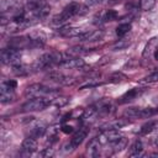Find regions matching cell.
I'll list each match as a JSON object with an SVG mask.
<instances>
[{
  "mask_svg": "<svg viewBox=\"0 0 158 158\" xmlns=\"http://www.w3.org/2000/svg\"><path fill=\"white\" fill-rule=\"evenodd\" d=\"M146 90L147 88H132L118 99V104H127L130 101H133L135 99H138Z\"/></svg>",
  "mask_w": 158,
  "mask_h": 158,
  "instance_id": "obj_12",
  "label": "cell"
},
{
  "mask_svg": "<svg viewBox=\"0 0 158 158\" xmlns=\"http://www.w3.org/2000/svg\"><path fill=\"white\" fill-rule=\"evenodd\" d=\"M100 2H102V0H86V4L89 6H94V5H98Z\"/></svg>",
  "mask_w": 158,
  "mask_h": 158,
  "instance_id": "obj_34",
  "label": "cell"
},
{
  "mask_svg": "<svg viewBox=\"0 0 158 158\" xmlns=\"http://www.w3.org/2000/svg\"><path fill=\"white\" fill-rule=\"evenodd\" d=\"M157 0H139V9L142 11H151L156 6Z\"/></svg>",
  "mask_w": 158,
  "mask_h": 158,
  "instance_id": "obj_28",
  "label": "cell"
},
{
  "mask_svg": "<svg viewBox=\"0 0 158 158\" xmlns=\"http://www.w3.org/2000/svg\"><path fill=\"white\" fill-rule=\"evenodd\" d=\"M130 31H131V23H120L116 27V35L121 38L125 37Z\"/></svg>",
  "mask_w": 158,
  "mask_h": 158,
  "instance_id": "obj_27",
  "label": "cell"
},
{
  "mask_svg": "<svg viewBox=\"0 0 158 158\" xmlns=\"http://www.w3.org/2000/svg\"><path fill=\"white\" fill-rule=\"evenodd\" d=\"M141 84H144V85H149V84H156L158 83V70L157 72H153L148 75H146L143 79H141L139 81Z\"/></svg>",
  "mask_w": 158,
  "mask_h": 158,
  "instance_id": "obj_26",
  "label": "cell"
},
{
  "mask_svg": "<svg viewBox=\"0 0 158 158\" xmlns=\"http://www.w3.org/2000/svg\"><path fill=\"white\" fill-rule=\"evenodd\" d=\"M25 95L27 98H48V99L53 100L54 98L59 96V91L57 89L49 88L44 84L36 83V84H31L26 88Z\"/></svg>",
  "mask_w": 158,
  "mask_h": 158,
  "instance_id": "obj_3",
  "label": "cell"
},
{
  "mask_svg": "<svg viewBox=\"0 0 158 158\" xmlns=\"http://www.w3.org/2000/svg\"><path fill=\"white\" fill-rule=\"evenodd\" d=\"M62 131H63L64 133H70V132H73V127H72V126H68V125H64V126L62 127Z\"/></svg>",
  "mask_w": 158,
  "mask_h": 158,
  "instance_id": "obj_33",
  "label": "cell"
},
{
  "mask_svg": "<svg viewBox=\"0 0 158 158\" xmlns=\"http://www.w3.org/2000/svg\"><path fill=\"white\" fill-rule=\"evenodd\" d=\"M31 42V48H38V47H43L46 43V36L42 32H31L27 35Z\"/></svg>",
  "mask_w": 158,
  "mask_h": 158,
  "instance_id": "obj_16",
  "label": "cell"
},
{
  "mask_svg": "<svg viewBox=\"0 0 158 158\" xmlns=\"http://www.w3.org/2000/svg\"><path fill=\"white\" fill-rule=\"evenodd\" d=\"M130 43H131V42H130V41H127V40H118V42H117V43H115L112 48H114V49H116V51H117V49H125L126 47H128V46H130Z\"/></svg>",
  "mask_w": 158,
  "mask_h": 158,
  "instance_id": "obj_31",
  "label": "cell"
},
{
  "mask_svg": "<svg viewBox=\"0 0 158 158\" xmlns=\"http://www.w3.org/2000/svg\"><path fill=\"white\" fill-rule=\"evenodd\" d=\"M68 102V99L67 98H59V96H57V98H54L53 100H52V105H56V106H64L65 104Z\"/></svg>",
  "mask_w": 158,
  "mask_h": 158,
  "instance_id": "obj_32",
  "label": "cell"
},
{
  "mask_svg": "<svg viewBox=\"0 0 158 158\" xmlns=\"http://www.w3.org/2000/svg\"><path fill=\"white\" fill-rule=\"evenodd\" d=\"M104 37V31L102 30H95V31H86L84 30L79 36V41H85V42H94V41H100Z\"/></svg>",
  "mask_w": 158,
  "mask_h": 158,
  "instance_id": "obj_13",
  "label": "cell"
},
{
  "mask_svg": "<svg viewBox=\"0 0 158 158\" xmlns=\"http://www.w3.org/2000/svg\"><path fill=\"white\" fill-rule=\"evenodd\" d=\"M158 114V107H128L123 111L127 118H149Z\"/></svg>",
  "mask_w": 158,
  "mask_h": 158,
  "instance_id": "obj_5",
  "label": "cell"
},
{
  "mask_svg": "<svg viewBox=\"0 0 158 158\" xmlns=\"http://www.w3.org/2000/svg\"><path fill=\"white\" fill-rule=\"evenodd\" d=\"M85 62L79 56H73L70 53H65L63 60L59 64V68L65 69H83L85 68Z\"/></svg>",
  "mask_w": 158,
  "mask_h": 158,
  "instance_id": "obj_8",
  "label": "cell"
},
{
  "mask_svg": "<svg viewBox=\"0 0 158 158\" xmlns=\"http://www.w3.org/2000/svg\"><path fill=\"white\" fill-rule=\"evenodd\" d=\"M81 11H83L81 10V5L79 2H75V1L69 2L67 6H64V9L59 14H57L56 16H53L52 23L56 25V26H63L70 19H73L74 16L81 14Z\"/></svg>",
  "mask_w": 158,
  "mask_h": 158,
  "instance_id": "obj_2",
  "label": "cell"
},
{
  "mask_svg": "<svg viewBox=\"0 0 158 158\" xmlns=\"http://www.w3.org/2000/svg\"><path fill=\"white\" fill-rule=\"evenodd\" d=\"M23 6L20 4L19 0H1L0 1V11L1 15L5 16H11L20 11Z\"/></svg>",
  "mask_w": 158,
  "mask_h": 158,
  "instance_id": "obj_9",
  "label": "cell"
},
{
  "mask_svg": "<svg viewBox=\"0 0 158 158\" xmlns=\"http://www.w3.org/2000/svg\"><path fill=\"white\" fill-rule=\"evenodd\" d=\"M157 48H158V37H152L151 40H148V42L142 52V58H149L151 56H153V53Z\"/></svg>",
  "mask_w": 158,
  "mask_h": 158,
  "instance_id": "obj_19",
  "label": "cell"
},
{
  "mask_svg": "<svg viewBox=\"0 0 158 158\" xmlns=\"http://www.w3.org/2000/svg\"><path fill=\"white\" fill-rule=\"evenodd\" d=\"M52 105V99L48 98H30L25 104H22L21 110L23 112H33V111H42Z\"/></svg>",
  "mask_w": 158,
  "mask_h": 158,
  "instance_id": "obj_4",
  "label": "cell"
},
{
  "mask_svg": "<svg viewBox=\"0 0 158 158\" xmlns=\"http://www.w3.org/2000/svg\"><path fill=\"white\" fill-rule=\"evenodd\" d=\"M0 59H1L2 64H7V65L20 64L21 63V51L9 46L7 48H4L1 51Z\"/></svg>",
  "mask_w": 158,
  "mask_h": 158,
  "instance_id": "obj_7",
  "label": "cell"
},
{
  "mask_svg": "<svg viewBox=\"0 0 158 158\" xmlns=\"http://www.w3.org/2000/svg\"><path fill=\"white\" fill-rule=\"evenodd\" d=\"M46 131H47V126H46V123H43V122L40 121V122H36L33 126H31L30 136L33 137V138H40V137L44 136Z\"/></svg>",
  "mask_w": 158,
  "mask_h": 158,
  "instance_id": "obj_20",
  "label": "cell"
},
{
  "mask_svg": "<svg viewBox=\"0 0 158 158\" xmlns=\"http://www.w3.org/2000/svg\"><path fill=\"white\" fill-rule=\"evenodd\" d=\"M153 57H154V59H157V60H158V48L154 51V53H153Z\"/></svg>",
  "mask_w": 158,
  "mask_h": 158,
  "instance_id": "obj_35",
  "label": "cell"
},
{
  "mask_svg": "<svg viewBox=\"0 0 158 158\" xmlns=\"http://www.w3.org/2000/svg\"><path fill=\"white\" fill-rule=\"evenodd\" d=\"M154 131H158V120H151L148 121L147 123H144L141 128H139V135L141 136H144V135H148V133H152Z\"/></svg>",
  "mask_w": 158,
  "mask_h": 158,
  "instance_id": "obj_22",
  "label": "cell"
},
{
  "mask_svg": "<svg viewBox=\"0 0 158 158\" xmlns=\"http://www.w3.org/2000/svg\"><path fill=\"white\" fill-rule=\"evenodd\" d=\"M49 81L52 83H56V84H59V85H72L74 83V79L62 72H58V70H51L47 77H46Z\"/></svg>",
  "mask_w": 158,
  "mask_h": 158,
  "instance_id": "obj_10",
  "label": "cell"
},
{
  "mask_svg": "<svg viewBox=\"0 0 158 158\" xmlns=\"http://www.w3.org/2000/svg\"><path fill=\"white\" fill-rule=\"evenodd\" d=\"M83 28L79 27H70V26H62L58 28V35L63 36V37H75L78 38V36L83 32Z\"/></svg>",
  "mask_w": 158,
  "mask_h": 158,
  "instance_id": "obj_18",
  "label": "cell"
},
{
  "mask_svg": "<svg viewBox=\"0 0 158 158\" xmlns=\"http://www.w3.org/2000/svg\"><path fill=\"white\" fill-rule=\"evenodd\" d=\"M21 151L26 154H31L33 152L37 151V139L28 136L26 137L23 141H22V144H21Z\"/></svg>",
  "mask_w": 158,
  "mask_h": 158,
  "instance_id": "obj_17",
  "label": "cell"
},
{
  "mask_svg": "<svg viewBox=\"0 0 158 158\" xmlns=\"http://www.w3.org/2000/svg\"><path fill=\"white\" fill-rule=\"evenodd\" d=\"M9 46L14 47L16 49H26V48H31V42L28 36H20V37H14L9 41Z\"/></svg>",
  "mask_w": 158,
  "mask_h": 158,
  "instance_id": "obj_14",
  "label": "cell"
},
{
  "mask_svg": "<svg viewBox=\"0 0 158 158\" xmlns=\"http://www.w3.org/2000/svg\"><path fill=\"white\" fill-rule=\"evenodd\" d=\"M116 17H117V12L115 10H106L105 14L102 15L104 21H114Z\"/></svg>",
  "mask_w": 158,
  "mask_h": 158,
  "instance_id": "obj_30",
  "label": "cell"
},
{
  "mask_svg": "<svg viewBox=\"0 0 158 158\" xmlns=\"http://www.w3.org/2000/svg\"><path fill=\"white\" fill-rule=\"evenodd\" d=\"M100 143L101 142L99 141V137H94L90 139L86 147V152L90 157H98L100 154Z\"/></svg>",
  "mask_w": 158,
  "mask_h": 158,
  "instance_id": "obj_21",
  "label": "cell"
},
{
  "mask_svg": "<svg viewBox=\"0 0 158 158\" xmlns=\"http://www.w3.org/2000/svg\"><path fill=\"white\" fill-rule=\"evenodd\" d=\"M12 72L16 74V75H20V77H25V75H28L31 73V68H28L27 65L25 64H16V65H12Z\"/></svg>",
  "mask_w": 158,
  "mask_h": 158,
  "instance_id": "obj_24",
  "label": "cell"
},
{
  "mask_svg": "<svg viewBox=\"0 0 158 158\" xmlns=\"http://www.w3.org/2000/svg\"><path fill=\"white\" fill-rule=\"evenodd\" d=\"M17 83L15 80H5L0 85V101L1 104H10L15 101V88Z\"/></svg>",
  "mask_w": 158,
  "mask_h": 158,
  "instance_id": "obj_6",
  "label": "cell"
},
{
  "mask_svg": "<svg viewBox=\"0 0 158 158\" xmlns=\"http://www.w3.org/2000/svg\"><path fill=\"white\" fill-rule=\"evenodd\" d=\"M110 146H111V148H112L114 152H120L123 148H126V146H127V138H125L122 136L121 138H118L117 141H115L114 143H111Z\"/></svg>",
  "mask_w": 158,
  "mask_h": 158,
  "instance_id": "obj_25",
  "label": "cell"
},
{
  "mask_svg": "<svg viewBox=\"0 0 158 158\" xmlns=\"http://www.w3.org/2000/svg\"><path fill=\"white\" fill-rule=\"evenodd\" d=\"M99 137V141L101 143H114L115 141H117L118 138L122 137V133L117 130V128H105L102 130V132L98 136Z\"/></svg>",
  "mask_w": 158,
  "mask_h": 158,
  "instance_id": "obj_11",
  "label": "cell"
},
{
  "mask_svg": "<svg viewBox=\"0 0 158 158\" xmlns=\"http://www.w3.org/2000/svg\"><path fill=\"white\" fill-rule=\"evenodd\" d=\"M23 9L32 25L46 19L51 11V6L47 0H26Z\"/></svg>",
  "mask_w": 158,
  "mask_h": 158,
  "instance_id": "obj_1",
  "label": "cell"
},
{
  "mask_svg": "<svg viewBox=\"0 0 158 158\" xmlns=\"http://www.w3.org/2000/svg\"><path fill=\"white\" fill-rule=\"evenodd\" d=\"M88 133H89V128L88 127H80L74 135H73V137H72V139H70V144L73 146V148L75 149V148H78L83 142H84V139L86 138V136H88Z\"/></svg>",
  "mask_w": 158,
  "mask_h": 158,
  "instance_id": "obj_15",
  "label": "cell"
},
{
  "mask_svg": "<svg viewBox=\"0 0 158 158\" xmlns=\"http://www.w3.org/2000/svg\"><path fill=\"white\" fill-rule=\"evenodd\" d=\"M142 152H143V143L139 139H137L131 144V147L128 149V156L130 157H139L142 154Z\"/></svg>",
  "mask_w": 158,
  "mask_h": 158,
  "instance_id": "obj_23",
  "label": "cell"
},
{
  "mask_svg": "<svg viewBox=\"0 0 158 158\" xmlns=\"http://www.w3.org/2000/svg\"><path fill=\"white\" fill-rule=\"evenodd\" d=\"M126 79V75L121 72H115L109 77V83H121Z\"/></svg>",
  "mask_w": 158,
  "mask_h": 158,
  "instance_id": "obj_29",
  "label": "cell"
}]
</instances>
